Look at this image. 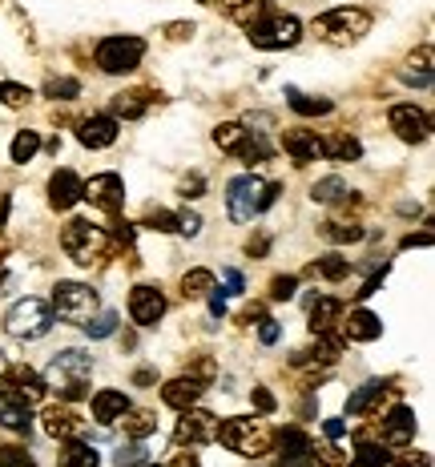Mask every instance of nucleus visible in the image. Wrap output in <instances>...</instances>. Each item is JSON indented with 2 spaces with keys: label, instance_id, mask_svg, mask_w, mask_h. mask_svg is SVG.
Masks as SVG:
<instances>
[{
  "label": "nucleus",
  "instance_id": "f257e3e1",
  "mask_svg": "<svg viewBox=\"0 0 435 467\" xmlns=\"http://www.w3.org/2000/svg\"><path fill=\"white\" fill-rule=\"evenodd\" d=\"M89 375H93V355L69 347L61 355H53V363H48V371L41 379H45V387L61 391L65 403H77V399L89 395Z\"/></svg>",
  "mask_w": 435,
  "mask_h": 467
},
{
  "label": "nucleus",
  "instance_id": "f03ea898",
  "mask_svg": "<svg viewBox=\"0 0 435 467\" xmlns=\"http://www.w3.org/2000/svg\"><path fill=\"white\" fill-rule=\"evenodd\" d=\"M274 202H278V186L274 182H263L258 173H238L226 186V213L234 222H254Z\"/></svg>",
  "mask_w": 435,
  "mask_h": 467
},
{
  "label": "nucleus",
  "instance_id": "7ed1b4c3",
  "mask_svg": "<svg viewBox=\"0 0 435 467\" xmlns=\"http://www.w3.org/2000/svg\"><path fill=\"white\" fill-rule=\"evenodd\" d=\"M371 33V13L367 8H331V13L315 16V36L335 48L359 45Z\"/></svg>",
  "mask_w": 435,
  "mask_h": 467
},
{
  "label": "nucleus",
  "instance_id": "20e7f679",
  "mask_svg": "<svg viewBox=\"0 0 435 467\" xmlns=\"http://www.w3.org/2000/svg\"><path fill=\"white\" fill-rule=\"evenodd\" d=\"M218 440L230 447V451L246 455V460H258V455L270 451V427L263 420H254V415H234V420H222L218 423Z\"/></svg>",
  "mask_w": 435,
  "mask_h": 467
},
{
  "label": "nucleus",
  "instance_id": "39448f33",
  "mask_svg": "<svg viewBox=\"0 0 435 467\" xmlns=\"http://www.w3.org/2000/svg\"><path fill=\"white\" fill-rule=\"evenodd\" d=\"M5 330L13 338H25V343H36L53 330V306L45 298H21V303L8 306L5 315Z\"/></svg>",
  "mask_w": 435,
  "mask_h": 467
},
{
  "label": "nucleus",
  "instance_id": "423d86ee",
  "mask_svg": "<svg viewBox=\"0 0 435 467\" xmlns=\"http://www.w3.org/2000/svg\"><path fill=\"white\" fill-rule=\"evenodd\" d=\"M61 246L69 250V258L77 266H93V262H101L105 250H109V234L101 226H93V222H85V218H73L61 234Z\"/></svg>",
  "mask_w": 435,
  "mask_h": 467
},
{
  "label": "nucleus",
  "instance_id": "0eeeda50",
  "mask_svg": "<svg viewBox=\"0 0 435 467\" xmlns=\"http://www.w3.org/2000/svg\"><path fill=\"white\" fill-rule=\"evenodd\" d=\"M53 310L61 323L85 327L89 315H97V290L85 282H57L53 286Z\"/></svg>",
  "mask_w": 435,
  "mask_h": 467
},
{
  "label": "nucleus",
  "instance_id": "6e6552de",
  "mask_svg": "<svg viewBox=\"0 0 435 467\" xmlns=\"http://www.w3.org/2000/svg\"><path fill=\"white\" fill-rule=\"evenodd\" d=\"M250 45L254 48H266V53H278V48H295L298 41H303V21L298 16H266V21H254L250 25Z\"/></svg>",
  "mask_w": 435,
  "mask_h": 467
},
{
  "label": "nucleus",
  "instance_id": "1a4fd4ad",
  "mask_svg": "<svg viewBox=\"0 0 435 467\" xmlns=\"http://www.w3.org/2000/svg\"><path fill=\"white\" fill-rule=\"evenodd\" d=\"M145 57V41L141 36H105L101 45H97V69L101 73H133L141 65Z\"/></svg>",
  "mask_w": 435,
  "mask_h": 467
},
{
  "label": "nucleus",
  "instance_id": "9d476101",
  "mask_svg": "<svg viewBox=\"0 0 435 467\" xmlns=\"http://www.w3.org/2000/svg\"><path fill=\"white\" fill-rule=\"evenodd\" d=\"M218 440V415L202 411V407H186L178 420V431H173V443H214Z\"/></svg>",
  "mask_w": 435,
  "mask_h": 467
},
{
  "label": "nucleus",
  "instance_id": "9b49d317",
  "mask_svg": "<svg viewBox=\"0 0 435 467\" xmlns=\"http://www.w3.org/2000/svg\"><path fill=\"white\" fill-rule=\"evenodd\" d=\"M387 121H391L395 138L408 141V145H419V141L431 138V117L423 113V109H415V105H391Z\"/></svg>",
  "mask_w": 435,
  "mask_h": 467
},
{
  "label": "nucleus",
  "instance_id": "f8f14e48",
  "mask_svg": "<svg viewBox=\"0 0 435 467\" xmlns=\"http://www.w3.org/2000/svg\"><path fill=\"white\" fill-rule=\"evenodd\" d=\"M81 198H89L97 210L105 213H118L125 206V182L121 173H97V178H89L81 186Z\"/></svg>",
  "mask_w": 435,
  "mask_h": 467
},
{
  "label": "nucleus",
  "instance_id": "ddd939ff",
  "mask_svg": "<svg viewBox=\"0 0 435 467\" xmlns=\"http://www.w3.org/2000/svg\"><path fill=\"white\" fill-rule=\"evenodd\" d=\"M161 315H166V295H161L158 286H133V295H129V318L138 327H158L161 323Z\"/></svg>",
  "mask_w": 435,
  "mask_h": 467
},
{
  "label": "nucleus",
  "instance_id": "4468645a",
  "mask_svg": "<svg viewBox=\"0 0 435 467\" xmlns=\"http://www.w3.org/2000/svg\"><path fill=\"white\" fill-rule=\"evenodd\" d=\"M118 117L109 113H97V117H85L81 125H77V141L85 145V150H109L113 141H118Z\"/></svg>",
  "mask_w": 435,
  "mask_h": 467
},
{
  "label": "nucleus",
  "instance_id": "2eb2a0df",
  "mask_svg": "<svg viewBox=\"0 0 435 467\" xmlns=\"http://www.w3.org/2000/svg\"><path fill=\"white\" fill-rule=\"evenodd\" d=\"M0 387L5 391H13V395H21L28 399V403H36V399H45V379L33 371V367H25V363H16V367H5V375H0Z\"/></svg>",
  "mask_w": 435,
  "mask_h": 467
},
{
  "label": "nucleus",
  "instance_id": "dca6fc26",
  "mask_svg": "<svg viewBox=\"0 0 435 467\" xmlns=\"http://www.w3.org/2000/svg\"><path fill=\"white\" fill-rule=\"evenodd\" d=\"M81 186H85V182L77 178L73 170H57L53 178H48V206H53L57 213L73 210L77 202H81Z\"/></svg>",
  "mask_w": 435,
  "mask_h": 467
},
{
  "label": "nucleus",
  "instance_id": "f3484780",
  "mask_svg": "<svg viewBox=\"0 0 435 467\" xmlns=\"http://www.w3.org/2000/svg\"><path fill=\"white\" fill-rule=\"evenodd\" d=\"M202 391H206V383H202L198 375H181V379H170V383L161 387V403L173 407V411H186V407H198Z\"/></svg>",
  "mask_w": 435,
  "mask_h": 467
},
{
  "label": "nucleus",
  "instance_id": "a211bd4d",
  "mask_svg": "<svg viewBox=\"0 0 435 467\" xmlns=\"http://www.w3.org/2000/svg\"><path fill=\"white\" fill-rule=\"evenodd\" d=\"M41 427L48 440H73L81 431V420H77V411L69 403H48L41 411Z\"/></svg>",
  "mask_w": 435,
  "mask_h": 467
},
{
  "label": "nucleus",
  "instance_id": "6ab92c4d",
  "mask_svg": "<svg viewBox=\"0 0 435 467\" xmlns=\"http://www.w3.org/2000/svg\"><path fill=\"white\" fill-rule=\"evenodd\" d=\"M415 440V411L411 407H391L383 415V443L387 447H408Z\"/></svg>",
  "mask_w": 435,
  "mask_h": 467
},
{
  "label": "nucleus",
  "instance_id": "aec40b11",
  "mask_svg": "<svg viewBox=\"0 0 435 467\" xmlns=\"http://www.w3.org/2000/svg\"><path fill=\"white\" fill-rule=\"evenodd\" d=\"M0 427H8V431H16V435H28V427H33V403L13 391H0Z\"/></svg>",
  "mask_w": 435,
  "mask_h": 467
},
{
  "label": "nucleus",
  "instance_id": "412c9836",
  "mask_svg": "<svg viewBox=\"0 0 435 467\" xmlns=\"http://www.w3.org/2000/svg\"><path fill=\"white\" fill-rule=\"evenodd\" d=\"M338 323H343V338H351V343H375V338L383 335L379 315H371V310H363V306L343 315Z\"/></svg>",
  "mask_w": 435,
  "mask_h": 467
},
{
  "label": "nucleus",
  "instance_id": "4be33fe9",
  "mask_svg": "<svg viewBox=\"0 0 435 467\" xmlns=\"http://www.w3.org/2000/svg\"><path fill=\"white\" fill-rule=\"evenodd\" d=\"M274 440H278V460H283V467H295V463H303L306 455L315 451L311 435H306V431H298V427H283V431H278Z\"/></svg>",
  "mask_w": 435,
  "mask_h": 467
},
{
  "label": "nucleus",
  "instance_id": "5701e85b",
  "mask_svg": "<svg viewBox=\"0 0 435 467\" xmlns=\"http://www.w3.org/2000/svg\"><path fill=\"white\" fill-rule=\"evenodd\" d=\"M283 150L290 153V161L295 165H311V161H318V153H323V141H318L311 130H286L283 133Z\"/></svg>",
  "mask_w": 435,
  "mask_h": 467
},
{
  "label": "nucleus",
  "instance_id": "b1692460",
  "mask_svg": "<svg viewBox=\"0 0 435 467\" xmlns=\"http://www.w3.org/2000/svg\"><path fill=\"white\" fill-rule=\"evenodd\" d=\"M383 391H387L383 379H367L359 391H351V399H347V415H351V420H363V415H371L375 407L383 403Z\"/></svg>",
  "mask_w": 435,
  "mask_h": 467
},
{
  "label": "nucleus",
  "instance_id": "393cba45",
  "mask_svg": "<svg viewBox=\"0 0 435 467\" xmlns=\"http://www.w3.org/2000/svg\"><path fill=\"white\" fill-rule=\"evenodd\" d=\"M125 411H129V399H125V391H97L93 395V420L101 427L121 423Z\"/></svg>",
  "mask_w": 435,
  "mask_h": 467
},
{
  "label": "nucleus",
  "instance_id": "a878e982",
  "mask_svg": "<svg viewBox=\"0 0 435 467\" xmlns=\"http://www.w3.org/2000/svg\"><path fill=\"white\" fill-rule=\"evenodd\" d=\"M57 463H61V467H101V455H97V447L81 443V440H65Z\"/></svg>",
  "mask_w": 435,
  "mask_h": 467
},
{
  "label": "nucleus",
  "instance_id": "bb28decb",
  "mask_svg": "<svg viewBox=\"0 0 435 467\" xmlns=\"http://www.w3.org/2000/svg\"><path fill=\"white\" fill-rule=\"evenodd\" d=\"M210 5H222V13H226L230 21H238V25H254L258 16H263L266 0H210Z\"/></svg>",
  "mask_w": 435,
  "mask_h": 467
},
{
  "label": "nucleus",
  "instance_id": "cd10ccee",
  "mask_svg": "<svg viewBox=\"0 0 435 467\" xmlns=\"http://www.w3.org/2000/svg\"><path fill=\"white\" fill-rule=\"evenodd\" d=\"M323 158L331 161H359L363 158V145L351 138V133H335V138L323 141Z\"/></svg>",
  "mask_w": 435,
  "mask_h": 467
},
{
  "label": "nucleus",
  "instance_id": "c85d7f7f",
  "mask_svg": "<svg viewBox=\"0 0 435 467\" xmlns=\"http://www.w3.org/2000/svg\"><path fill=\"white\" fill-rule=\"evenodd\" d=\"M338 318H343V303H338V298H318V303L311 306V330H315V335L335 330Z\"/></svg>",
  "mask_w": 435,
  "mask_h": 467
},
{
  "label": "nucleus",
  "instance_id": "c756f323",
  "mask_svg": "<svg viewBox=\"0 0 435 467\" xmlns=\"http://www.w3.org/2000/svg\"><path fill=\"white\" fill-rule=\"evenodd\" d=\"M286 101H290V109L303 113V117H326V113L335 109L326 97H311V93H303V89H286Z\"/></svg>",
  "mask_w": 435,
  "mask_h": 467
},
{
  "label": "nucleus",
  "instance_id": "7c9ffc66",
  "mask_svg": "<svg viewBox=\"0 0 435 467\" xmlns=\"http://www.w3.org/2000/svg\"><path fill=\"white\" fill-rule=\"evenodd\" d=\"M150 89H129V93H121V97H113V113L125 117V121H133V117H141L145 109H150Z\"/></svg>",
  "mask_w": 435,
  "mask_h": 467
},
{
  "label": "nucleus",
  "instance_id": "2f4dec72",
  "mask_svg": "<svg viewBox=\"0 0 435 467\" xmlns=\"http://www.w3.org/2000/svg\"><path fill=\"white\" fill-rule=\"evenodd\" d=\"M214 286H218V278H214V270H206V266L190 270V275L181 278V295L186 298H206Z\"/></svg>",
  "mask_w": 435,
  "mask_h": 467
},
{
  "label": "nucleus",
  "instance_id": "473e14b6",
  "mask_svg": "<svg viewBox=\"0 0 435 467\" xmlns=\"http://www.w3.org/2000/svg\"><path fill=\"white\" fill-rule=\"evenodd\" d=\"M311 198L323 202V206H331V202H347L351 198V186H347L343 178H323V182H315L311 186Z\"/></svg>",
  "mask_w": 435,
  "mask_h": 467
},
{
  "label": "nucleus",
  "instance_id": "72a5a7b5",
  "mask_svg": "<svg viewBox=\"0 0 435 467\" xmlns=\"http://www.w3.org/2000/svg\"><path fill=\"white\" fill-rule=\"evenodd\" d=\"M121 423H125V435H133V440H145V435L158 431V415L153 411H133V407L121 415Z\"/></svg>",
  "mask_w": 435,
  "mask_h": 467
},
{
  "label": "nucleus",
  "instance_id": "f704fd0d",
  "mask_svg": "<svg viewBox=\"0 0 435 467\" xmlns=\"http://www.w3.org/2000/svg\"><path fill=\"white\" fill-rule=\"evenodd\" d=\"M242 138H246V125H242V121H222L214 130V145L222 153H238Z\"/></svg>",
  "mask_w": 435,
  "mask_h": 467
},
{
  "label": "nucleus",
  "instance_id": "c9c22d12",
  "mask_svg": "<svg viewBox=\"0 0 435 467\" xmlns=\"http://www.w3.org/2000/svg\"><path fill=\"white\" fill-rule=\"evenodd\" d=\"M36 150H41V138H36V130H21L13 138V150H8V153H13L16 165H28V161L36 158Z\"/></svg>",
  "mask_w": 435,
  "mask_h": 467
},
{
  "label": "nucleus",
  "instance_id": "e433bc0d",
  "mask_svg": "<svg viewBox=\"0 0 435 467\" xmlns=\"http://www.w3.org/2000/svg\"><path fill=\"white\" fill-rule=\"evenodd\" d=\"M315 275L326 278V282H343L347 275H351V262L338 258V254H323V258L315 262Z\"/></svg>",
  "mask_w": 435,
  "mask_h": 467
},
{
  "label": "nucleus",
  "instance_id": "4c0bfd02",
  "mask_svg": "<svg viewBox=\"0 0 435 467\" xmlns=\"http://www.w3.org/2000/svg\"><path fill=\"white\" fill-rule=\"evenodd\" d=\"M347 467H387V451H383V443H359L355 447V455H351V463Z\"/></svg>",
  "mask_w": 435,
  "mask_h": 467
},
{
  "label": "nucleus",
  "instance_id": "58836bf2",
  "mask_svg": "<svg viewBox=\"0 0 435 467\" xmlns=\"http://www.w3.org/2000/svg\"><path fill=\"white\" fill-rule=\"evenodd\" d=\"M113 330H118V310H101V315H89V323H85V335H89V338H109Z\"/></svg>",
  "mask_w": 435,
  "mask_h": 467
},
{
  "label": "nucleus",
  "instance_id": "ea45409f",
  "mask_svg": "<svg viewBox=\"0 0 435 467\" xmlns=\"http://www.w3.org/2000/svg\"><path fill=\"white\" fill-rule=\"evenodd\" d=\"M323 238L335 242V246H347V242H359L363 238V226H347V222H326L323 226Z\"/></svg>",
  "mask_w": 435,
  "mask_h": 467
},
{
  "label": "nucleus",
  "instance_id": "a19ab883",
  "mask_svg": "<svg viewBox=\"0 0 435 467\" xmlns=\"http://www.w3.org/2000/svg\"><path fill=\"white\" fill-rule=\"evenodd\" d=\"M33 101V93L25 89V85L16 81H0V105H8V109H21V105Z\"/></svg>",
  "mask_w": 435,
  "mask_h": 467
},
{
  "label": "nucleus",
  "instance_id": "79ce46f5",
  "mask_svg": "<svg viewBox=\"0 0 435 467\" xmlns=\"http://www.w3.org/2000/svg\"><path fill=\"white\" fill-rule=\"evenodd\" d=\"M145 460H150V451H145L141 443H129V447H121V451L113 455V463L118 467H145Z\"/></svg>",
  "mask_w": 435,
  "mask_h": 467
},
{
  "label": "nucleus",
  "instance_id": "37998d69",
  "mask_svg": "<svg viewBox=\"0 0 435 467\" xmlns=\"http://www.w3.org/2000/svg\"><path fill=\"white\" fill-rule=\"evenodd\" d=\"M0 467H36L28 447H0Z\"/></svg>",
  "mask_w": 435,
  "mask_h": 467
},
{
  "label": "nucleus",
  "instance_id": "c03bdc74",
  "mask_svg": "<svg viewBox=\"0 0 435 467\" xmlns=\"http://www.w3.org/2000/svg\"><path fill=\"white\" fill-rule=\"evenodd\" d=\"M77 93H81V85L69 81V77H65V81H48L45 85V97H53V101H73Z\"/></svg>",
  "mask_w": 435,
  "mask_h": 467
},
{
  "label": "nucleus",
  "instance_id": "a18cd8bd",
  "mask_svg": "<svg viewBox=\"0 0 435 467\" xmlns=\"http://www.w3.org/2000/svg\"><path fill=\"white\" fill-rule=\"evenodd\" d=\"M295 290H298V278L295 275H278L274 282H270V298H274V303H283V298H295Z\"/></svg>",
  "mask_w": 435,
  "mask_h": 467
},
{
  "label": "nucleus",
  "instance_id": "49530a36",
  "mask_svg": "<svg viewBox=\"0 0 435 467\" xmlns=\"http://www.w3.org/2000/svg\"><path fill=\"white\" fill-rule=\"evenodd\" d=\"M173 222H178V234H186V238H198V234H202V218L193 210L173 213Z\"/></svg>",
  "mask_w": 435,
  "mask_h": 467
},
{
  "label": "nucleus",
  "instance_id": "de8ad7c7",
  "mask_svg": "<svg viewBox=\"0 0 435 467\" xmlns=\"http://www.w3.org/2000/svg\"><path fill=\"white\" fill-rule=\"evenodd\" d=\"M145 230H158V234H173V230H178V222H173V213H166V210H153L150 218H145Z\"/></svg>",
  "mask_w": 435,
  "mask_h": 467
},
{
  "label": "nucleus",
  "instance_id": "09e8293b",
  "mask_svg": "<svg viewBox=\"0 0 435 467\" xmlns=\"http://www.w3.org/2000/svg\"><path fill=\"white\" fill-rule=\"evenodd\" d=\"M242 286H246V282H242L238 270H226V275H222V298H238Z\"/></svg>",
  "mask_w": 435,
  "mask_h": 467
},
{
  "label": "nucleus",
  "instance_id": "8fccbe9b",
  "mask_svg": "<svg viewBox=\"0 0 435 467\" xmlns=\"http://www.w3.org/2000/svg\"><path fill=\"white\" fill-rule=\"evenodd\" d=\"M202 193H206V178H202V173H193V178L181 182V198H186V202L202 198Z\"/></svg>",
  "mask_w": 435,
  "mask_h": 467
},
{
  "label": "nucleus",
  "instance_id": "3c124183",
  "mask_svg": "<svg viewBox=\"0 0 435 467\" xmlns=\"http://www.w3.org/2000/svg\"><path fill=\"white\" fill-rule=\"evenodd\" d=\"M403 81H408V85H419V89H428V85H431V65H419V69H403Z\"/></svg>",
  "mask_w": 435,
  "mask_h": 467
},
{
  "label": "nucleus",
  "instance_id": "603ef678",
  "mask_svg": "<svg viewBox=\"0 0 435 467\" xmlns=\"http://www.w3.org/2000/svg\"><path fill=\"white\" fill-rule=\"evenodd\" d=\"M395 467H431V460L423 451H399L395 455Z\"/></svg>",
  "mask_w": 435,
  "mask_h": 467
},
{
  "label": "nucleus",
  "instance_id": "864d4df0",
  "mask_svg": "<svg viewBox=\"0 0 435 467\" xmlns=\"http://www.w3.org/2000/svg\"><path fill=\"white\" fill-rule=\"evenodd\" d=\"M278 335H283V327H278L274 318H263V323H258V338H263L266 347H270V343H278Z\"/></svg>",
  "mask_w": 435,
  "mask_h": 467
},
{
  "label": "nucleus",
  "instance_id": "5fc2aeb1",
  "mask_svg": "<svg viewBox=\"0 0 435 467\" xmlns=\"http://www.w3.org/2000/svg\"><path fill=\"white\" fill-rule=\"evenodd\" d=\"M383 278H387V266L379 270V275H371V278H367V282H363L359 298H371V295H375V290H379V286H383Z\"/></svg>",
  "mask_w": 435,
  "mask_h": 467
},
{
  "label": "nucleus",
  "instance_id": "6e6d98bb",
  "mask_svg": "<svg viewBox=\"0 0 435 467\" xmlns=\"http://www.w3.org/2000/svg\"><path fill=\"white\" fill-rule=\"evenodd\" d=\"M210 315H214V318H222V315H226V298H222V290L214 286V290H210Z\"/></svg>",
  "mask_w": 435,
  "mask_h": 467
},
{
  "label": "nucleus",
  "instance_id": "4d7b16f0",
  "mask_svg": "<svg viewBox=\"0 0 435 467\" xmlns=\"http://www.w3.org/2000/svg\"><path fill=\"white\" fill-rule=\"evenodd\" d=\"M415 246H431V230H423V234H408V238H403V250H415Z\"/></svg>",
  "mask_w": 435,
  "mask_h": 467
},
{
  "label": "nucleus",
  "instance_id": "13d9d810",
  "mask_svg": "<svg viewBox=\"0 0 435 467\" xmlns=\"http://www.w3.org/2000/svg\"><path fill=\"white\" fill-rule=\"evenodd\" d=\"M254 403H258V411H274V395L266 387H254Z\"/></svg>",
  "mask_w": 435,
  "mask_h": 467
},
{
  "label": "nucleus",
  "instance_id": "bf43d9fd",
  "mask_svg": "<svg viewBox=\"0 0 435 467\" xmlns=\"http://www.w3.org/2000/svg\"><path fill=\"white\" fill-rule=\"evenodd\" d=\"M113 226H118V230H113V238H118V242H125V246H129V242H133V234H138V230H133L129 222H113Z\"/></svg>",
  "mask_w": 435,
  "mask_h": 467
},
{
  "label": "nucleus",
  "instance_id": "052dcab7",
  "mask_svg": "<svg viewBox=\"0 0 435 467\" xmlns=\"http://www.w3.org/2000/svg\"><path fill=\"white\" fill-rule=\"evenodd\" d=\"M343 431H347L343 420H326V435H331V440H343Z\"/></svg>",
  "mask_w": 435,
  "mask_h": 467
},
{
  "label": "nucleus",
  "instance_id": "680f3d73",
  "mask_svg": "<svg viewBox=\"0 0 435 467\" xmlns=\"http://www.w3.org/2000/svg\"><path fill=\"white\" fill-rule=\"evenodd\" d=\"M173 467H202V463L193 460V455H178V460H173Z\"/></svg>",
  "mask_w": 435,
  "mask_h": 467
},
{
  "label": "nucleus",
  "instance_id": "e2e57ef3",
  "mask_svg": "<svg viewBox=\"0 0 435 467\" xmlns=\"http://www.w3.org/2000/svg\"><path fill=\"white\" fill-rule=\"evenodd\" d=\"M5 367H8V358H5V350H0V375H5Z\"/></svg>",
  "mask_w": 435,
  "mask_h": 467
},
{
  "label": "nucleus",
  "instance_id": "0e129e2a",
  "mask_svg": "<svg viewBox=\"0 0 435 467\" xmlns=\"http://www.w3.org/2000/svg\"><path fill=\"white\" fill-rule=\"evenodd\" d=\"M202 5H210V0H202Z\"/></svg>",
  "mask_w": 435,
  "mask_h": 467
}]
</instances>
